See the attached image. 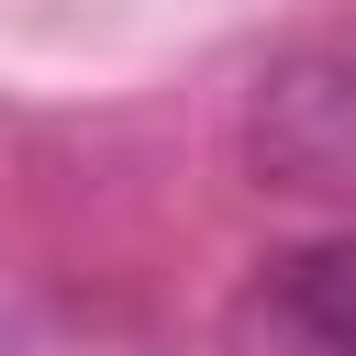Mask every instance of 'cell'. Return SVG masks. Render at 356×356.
I'll return each instance as SVG.
<instances>
[{
    "label": "cell",
    "instance_id": "1",
    "mask_svg": "<svg viewBox=\"0 0 356 356\" xmlns=\"http://www.w3.org/2000/svg\"><path fill=\"white\" fill-rule=\"evenodd\" d=\"M234 156L278 200H356V0L267 44L234 100Z\"/></svg>",
    "mask_w": 356,
    "mask_h": 356
},
{
    "label": "cell",
    "instance_id": "2",
    "mask_svg": "<svg viewBox=\"0 0 356 356\" xmlns=\"http://www.w3.org/2000/svg\"><path fill=\"white\" fill-rule=\"evenodd\" d=\"M256 312L300 356H356V234H323V245L278 256L267 289H256Z\"/></svg>",
    "mask_w": 356,
    "mask_h": 356
}]
</instances>
